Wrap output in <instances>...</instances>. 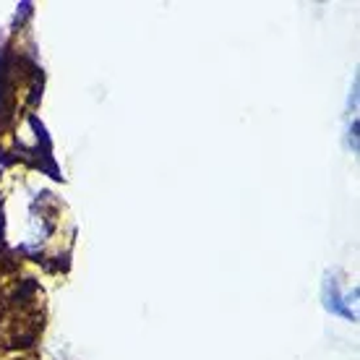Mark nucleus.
I'll use <instances>...</instances> for the list:
<instances>
[{"label": "nucleus", "mask_w": 360, "mask_h": 360, "mask_svg": "<svg viewBox=\"0 0 360 360\" xmlns=\"http://www.w3.org/2000/svg\"><path fill=\"white\" fill-rule=\"evenodd\" d=\"M321 297H324V308L329 311V314L334 316H342V319H347V321H358V311L352 306H347V300H345V295L340 292V288H337V282H334L329 274L324 277V285H321Z\"/></svg>", "instance_id": "obj_1"}]
</instances>
